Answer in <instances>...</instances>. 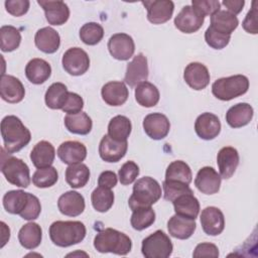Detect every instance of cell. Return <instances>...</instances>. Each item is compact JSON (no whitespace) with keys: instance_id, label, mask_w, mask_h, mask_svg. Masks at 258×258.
Masks as SVG:
<instances>
[{"instance_id":"24","label":"cell","mask_w":258,"mask_h":258,"mask_svg":"<svg viewBox=\"0 0 258 258\" xmlns=\"http://www.w3.org/2000/svg\"><path fill=\"white\" fill-rule=\"evenodd\" d=\"M102 99L109 106H121L123 105L129 96L128 89L123 82L112 81L106 83L101 90Z\"/></svg>"},{"instance_id":"37","label":"cell","mask_w":258,"mask_h":258,"mask_svg":"<svg viewBox=\"0 0 258 258\" xmlns=\"http://www.w3.org/2000/svg\"><path fill=\"white\" fill-rule=\"evenodd\" d=\"M90 169L84 163L69 165L66 169V180L73 188L84 187L90 179Z\"/></svg>"},{"instance_id":"17","label":"cell","mask_w":258,"mask_h":258,"mask_svg":"<svg viewBox=\"0 0 258 258\" xmlns=\"http://www.w3.org/2000/svg\"><path fill=\"white\" fill-rule=\"evenodd\" d=\"M210 73L208 68L198 61L188 63L183 72V80L194 90H204L210 84Z\"/></svg>"},{"instance_id":"35","label":"cell","mask_w":258,"mask_h":258,"mask_svg":"<svg viewBox=\"0 0 258 258\" xmlns=\"http://www.w3.org/2000/svg\"><path fill=\"white\" fill-rule=\"evenodd\" d=\"M159 98V91L153 84L145 81L136 86L135 100L140 106L145 108L154 107L157 105Z\"/></svg>"},{"instance_id":"51","label":"cell","mask_w":258,"mask_h":258,"mask_svg":"<svg viewBox=\"0 0 258 258\" xmlns=\"http://www.w3.org/2000/svg\"><path fill=\"white\" fill-rule=\"evenodd\" d=\"M6 11L13 16H22L28 9L30 2L28 0H6L5 1Z\"/></svg>"},{"instance_id":"30","label":"cell","mask_w":258,"mask_h":258,"mask_svg":"<svg viewBox=\"0 0 258 258\" xmlns=\"http://www.w3.org/2000/svg\"><path fill=\"white\" fill-rule=\"evenodd\" d=\"M177 215L196 220L200 213V203L192 192L183 194L171 202Z\"/></svg>"},{"instance_id":"27","label":"cell","mask_w":258,"mask_h":258,"mask_svg":"<svg viewBox=\"0 0 258 258\" xmlns=\"http://www.w3.org/2000/svg\"><path fill=\"white\" fill-rule=\"evenodd\" d=\"M254 110L248 103H238L226 113V121L232 128H240L249 124L253 118Z\"/></svg>"},{"instance_id":"29","label":"cell","mask_w":258,"mask_h":258,"mask_svg":"<svg viewBox=\"0 0 258 258\" xmlns=\"http://www.w3.org/2000/svg\"><path fill=\"white\" fill-rule=\"evenodd\" d=\"M50 75L51 67L42 58H32L25 67V76L27 80L34 85L43 84L49 79Z\"/></svg>"},{"instance_id":"47","label":"cell","mask_w":258,"mask_h":258,"mask_svg":"<svg viewBox=\"0 0 258 258\" xmlns=\"http://www.w3.org/2000/svg\"><path fill=\"white\" fill-rule=\"evenodd\" d=\"M119 180L121 184L128 185L135 181L139 174V166L132 160L126 161L119 169Z\"/></svg>"},{"instance_id":"52","label":"cell","mask_w":258,"mask_h":258,"mask_svg":"<svg viewBox=\"0 0 258 258\" xmlns=\"http://www.w3.org/2000/svg\"><path fill=\"white\" fill-rule=\"evenodd\" d=\"M83 108H84L83 98L77 93L70 92L67 103L61 110L67 114H77L82 112Z\"/></svg>"},{"instance_id":"54","label":"cell","mask_w":258,"mask_h":258,"mask_svg":"<svg viewBox=\"0 0 258 258\" xmlns=\"http://www.w3.org/2000/svg\"><path fill=\"white\" fill-rule=\"evenodd\" d=\"M117 181H118V178L114 171L105 170L99 175L98 185L111 189L117 184Z\"/></svg>"},{"instance_id":"45","label":"cell","mask_w":258,"mask_h":258,"mask_svg":"<svg viewBox=\"0 0 258 258\" xmlns=\"http://www.w3.org/2000/svg\"><path fill=\"white\" fill-rule=\"evenodd\" d=\"M162 186H163L164 199L169 202H172L177 197H179L183 194L192 192V190L189 188L188 184H185V183L179 182V181L164 180L162 183Z\"/></svg>"},{"instance_id":"13","label":"cell","mask_w":258,"mask_h":258,"mask_svg":"<svg viewBox=\"0 0 258 258\" xmlns=\"http://www.w3.org/2000/svg\"><path fill=\"white\" fill-rule=\"evenodd\" d=\"M143 129L151 139L161 140L167 136L170 123L164 114L150 113L143 120Z\"/></svg>"},{"instance_id":"9","label":"cell","mask_w":258,"mask_h":258,"mask_svg":"<svg viewBox=\"0 0 258 258\" xmlns=\"http://www.w3.org/2000/svg\"><path fill=\"white\" fill-rule=\"evenodd\" d=\"M205 16L190 5H185L174 18L175 27L183 33H194L204 24Z\"/></svg>"},{"instance_id":"56","label":"cell","mask_w":258,"mask_h":258,"mask_svg":"<svg viewBox=\"0 0 258 258\" xmlns=\"http://www.w3.org/2000/svg\"><path fill=\"white\" fill-rule=\"evenodd\" d=\"M1 230H2V243H1V248L8 242L10 238V229L6 226L4 222H1Z\"/></svg>"},{"instance_id":"43","label":"cell","mask_w":258,"mask_h":258,"mask_svg":"<svg viewBox=\"0 0 258 258\" xmlns=\"http://www.w3.org/2000/svg\"><path fill=\"white\" fill-rule=\"evenodd\" d=\"M104 36V28L97 22L85 23L80 29L81 40L88 45L98 44Z\"/></svg>"},{"instance_id":"20","label":"cell","mask_w":258,"mask_h":258,"mask_svg":"<svg viewBox=\"0 0 258 258\" xmlns=\"http://www.w3.org/2000/svg\"><path fill=\"white\" fill-rule=\"evenodd\" d=\"M37 3L44 10L45 18L49 24L62 25L69 20L70 9L63 1L38 0Z\"/></svg>"},{"instance_id":"50","label":"cell","mask_w":258,"mask_h":258,"mask_svg":"<svg viewBox=\"0 0 258 258\" xmlns=\"http://www.w3.org/2000/svg\"><path fill=\"white\" fill-rule=\"evenodd\" d=\"M257 1L254 0L252 2V8L248 11L245 19L242 22V26L245 31L252 34L258 33V20H257Z\"/></svg>"},{"instance_id":"44","label":"cell","mask_w":258,"mask_h":258,"mask_svg":"<svg viewBox=\"0 0 258 258\" xmlns=\"http://www.w3.org/2000/svg\"><path fill=\"white\" fill-rule=\"evenodd\" d=\"M58 179L57 170L53 166L37 168L32 175V183L39 188H46L54 185Z\"/></svg>"},{"instance_id":"38","label":"cell","mask_w":258,"mask_h":258,"mask_svg":"<svg viewBox=\"0 0 258 258\" xmlns=\"http://www.w3.org/2000/svg\"><path fill=\"white\" fill-rule=\"evenodd\" d=\"M132 130L129 118L123 115L113 117L108 124V135L117 141H127Z\"/></svg>"},{"instance_id":"8","label":"cell","mask_w":258,"mask_h":258,"mask_svg":"<svg viewBox=\"0 0 258 258\" xmlns=\"http://www.w3.org/2000/svg\"><path fill=\"white\" fill-rule=\"evenodd\" d=\"M62 68L72 76H82L90 68V57L81 47H71L62 55Z\"/></svg>"},{"instance_id":"4","label":"cell","mask_w":258,"mask_h":258,"mask_svg":"<svg viewBox=\"0 0 258 258\" xmlns=\"http://www.w3.org/2000/svg\"><path fill=\"white\" fill-rule=\"evenodd\" d=\"M161 198V186L150 176L137 179L133 185V192L129 198V208L134 211L141 207H151Z\"/></svg>"},{"instance_id":"42","label":"cell","mask_w":258,"mask_h":258,"mask_svg":"<svg viewBox=\"0 0 258 258\" xmlns=\"http://www.w3.org/2000/svg\"><path fill=\"white\" fill-rule=\"evenodd\" d=\"M155 222V212L151 207H141L132 211L130 223L134 230L142 231Z\"/></svg>"},{"instance_id":"5","label":"cell","mask_w":258,"mask_h":258,"mask_svg":"<svg viewBox=\"0 0 258 258\" xmlns=\"http://www.w3.org/2000/svg\"><path fill=\"white\" fill-rule=\"evenodd\" d=\"M0 168L9 183L19 187H28L30 183L28 165L22 159L10 155L3 147L1 148Z\"/></svg>"},{"instance_id":"26","label":"cell","mask_w":258,"mask_h":258,"mask_svg":"<svg viewBox=\"0 0 258 258\" xmlns=\"http://www.w3.org/2000/svg\"><path fill=\"white\" fill-rule=\"evenodd\" d=\"M34 42L40 51L44 53H54L60 45V36L52 27H42L36 31Z\"/></svg>"},{"instance_id":"22","label":"cell","mask_w":258,"mask_h":258,"mask_svg":"<svg viewBox=\"0 0 258 258\" xmlns=\"http://www.w3.org/2000/svg\"><path fill=\"white\" fill-rule=\"evenodd\" d=\"M84 197L76 191L69 190L62 194L57 200V208L59 212L68 217H78L85 210Z\"/></svg>"},{"instance_id":"23","label":"cell","mask_w":258,"mask_h":258,"mask_svg":"<svg viewBox=\"0 0 258 258\" xmlns=\"http://www.w3.org/2000/svg\"><path fill=\"white\" fill-rule=\"evenodd\" d=\"M239 153L232 146H225L220 149L217 155V164L222 178L228 179L235 173L239 165Z\"/></svg>"},{"instance_id":"3","label":"cell","mask_w":258,"mask_h":258,"mask_svg":"<svg viewBox=\"0 0 258 258\" xmlns=\"http://www.w3.org/2000/svg\"><path fill=\"white\" fill-rule=\"evenodd\" d=\"M94 247L100 253L127 255L131 251L132 241L126 234L112 228H106L95 236Z\"/></svg>"},{"instance_id":"32","label":"cell","mask_w":258,"mask_h":258,"mask_svg":"<svg viewBox=\"0 0 258 258\" xmlns=\"http://www.w3.org/2000/svg\"><path fill=\"white\" fill-rule=\"evenodd\" d=\"M29 201V192L21 189L9 190L3 197V207L7 213L20 215L26 208Z\"/></svg>"},{"instance_id":"25","label":"cell","mask_w":258,"mask_h":258,"mask_svg":"<svg viewBox=\"0 0 258 258\" xmlns=\"http://www.w3.org/2000/svg\"><path fill=\"white\" fill-rule=\"evenodd\" d=\"M197 224L194 219L180 215H173L167 222V230L170 236L179 240H185L191 237Z\"/></svg>"},{"instance_id":"34","label":"cell","mask_w":258,"mask_h":258,"mask_svg":"<svg viewBox=\"0 0 258 258\" xmlns=\"http://www.w3.org/2000/svg\"><path fill=\"white\" fill-rule=\"evenodd\" d=\"M64 126L69 132L79 135H87L93 127L92 119L85 112L77 114H67L64 117Z\"/></svg>"},{"instance_id":"53","label":"cell","mask_w":258,"mask_h":258,"mask_svg":"<svg viewBox=\"0 0 258 258\" xmlns=\"http://www.w3.org/2000/svg\"><path fill=\"white\" fill-rule=\"evenodd\" d=\"M194 257H218L219 249L213 243H200L192 253Z\"/></svg>"},{"instance_id":"33","label":"cell","mask_w":258,"mask_h":258,"mask_svg":"<svg viewBox=\"0 0 258 258\" xmlns=\"http://www.w3.org/2000/svg\"><path fill=\"white\" fill-rule=\"evenodd\" d=\"M239 20L236 15L226 10H219L211 15V27L215 30L231 35L232 32L238 27Z\"/></svg>"},{"instance_id":"6","label":"cell","mask_w":258,"mask_h":258,"mask_svg":"<svg viewBox=\"0 0 258 258\" xmlns=\"http://www.w3.org/2000/svg\"><path fill=\"white\" fill-rule=\"evenodd\" d=\"M249 80L244 75H234L218 79L212 85L213 95L222 101H230L247 93Z\"/></svg>"},{"instance_id":"14","label":"cell","mask_w":258,"mask_h":258,"mask_svg":"<svg viewBox=\"0 0 258 258\" xmlns=\"http://www.w3.org/2000/svg\"><path fill=\"white\" fill-rule=\"evenodd\" d=\"M203 231L209 236L220 235L225 228V218L222 211L217 207H207L201 214Z\"/></svg>"},{"instance_id":"18","label":"cell","mask_w":258,"mask_h":258,"mask_svg":"<svg viewBox=\"0 0 258 258\" xmlns=\"http://www.w3.org/2000/svg\"><path fill=\"white\" fill-rule=\"evenodd\" d=\"M0 95L7 103L16 104L23 100L25 89L19 79L2 74L0 80Z\"/></svg>"},{"instance_id":"10","label":"cell","mask_w":258,"mask_h":258,"mask_svg":"<svg viewBox=\"0 0 258 258\" xmlns=\"http://www.w3.org/2000/svg\"><path fill=\"white\" fill-rule=\"evenodd\" d=\"M110 54L118 60H128L133 56L135 43L133 38L127 33H115L108 40Z\"/></svg>"},{"instance_id":"36","label":"cell","mask_w":258,"mask_h":258,"mask_svg":"<svg viewBox=\"0 0 258 258\" xmlns=\"http://www.w3.org/2000/svg\"><path fill=\"white\" fill-rule=\"evenodd\" d=\"M69 91L64 84L53 83L51 84L45 92L44 101L48 108L53 110L62 109L67 103L69 97Z\"/></svg>"},{"instance_id":"31","label":"cell","mask_w":258,"mask_h":258,"mask_svg":"<svg viewBox=\"0 0 258 258\" xmlns=\"http://www.w3.org/2000/svg\"><path fill=\"white\" fill-rule=\"evenodd\" d=\"M42 239L41 227L34 222H29L23 225L18 232V240L22 247L27 250L37 248Z\"/></svg>"},{"instance_id":"28","label":"cell","mask_w":258,"mask_h":258,"mask_svg":"<svg viewBox=\"0 0 258 258\" xmlns=\"http://www.w3.org/2000/svg\"><path fill=\"white\" fill-rule=\"evenodd\" d=\"M55 157L53 145L45 140L37 142L30 152V159L36 168L51 166Z\"/></svg>"},{"instance_id":"1","label":"cell","mask_w":258,"mask_h":258,"mask_svg":"<svg viewBox=\"0 0 258 258\" xmlns=\"http://www.w3.org/2000/svg\"><path fill=\"white\" fill-rule=\"evenodd\" d=\"M1 136L3 148L8 153H15L25 147L31 139L30 131L23 125L22 121L14 116H5L1 121Z\"/></svg>"},{"instance_id":"16","label":"cell","mask_w":258,"mask_h":258,"mask_svg":"<svg viewBox=\"0 0 258 258\" xmlns=\"http://www.w3.org/2000/svg\"><path fill=\"white\" fill-rule=\"evenodd\" d=\"M221 180V175L214 167L204 166L197 173L195 185L202 194L214 195L220 190Z\"/></svg>"},{"instance_id":"21","label":"cell","mask_w":258,"mask_h":258,"mask_svg":"<svg viewBox=\"0 0 258 258\" xmlns=\"http://www.w3.org/2000/svg\"><path fill=\"white\" fill-rule=\"evenodd\" d=\"M57 156L59 159L69 165L81 163L87 157V148L86 146L75 140H69L62 142L57 148Z\"/></svg>"},{"instance_id":"11","label":"cell","mask_w":258,"mask_h":258,"mask_svg":"<svg viewBox=\"0 0 258 258\" xmlns=\"http://www.w3.org/2000/svg\"><path fill=\"white\" fill-rule=\"evenodd\" d=\"M149 75L147 58L143 53H138L127 64L124 82L129 87L134 88L142 82L147 81Z\"/></svg>"},{"instance_id":"7","label":"cell","mask_w":258,"mask_h":258,"mask_svg":"<svg viewBox=\"0 0 258 258\" xmlns=\"http://www.w3.org/2000/svg\"><path fill=\"white\" fill-rule=\"evenodd\" d=\"M173 245L169 237L157 230L142 240L141 252L146 258H167L171 255Z\"/></svg>"},{"instance_id":"2","label":"cell","mask_w":258,"mask_h":258,"mask_svg":"<svg viewBox=\"0 0 258 258\" xmlns=\"http://www.w3.org/2000/svg\"><path fill=\"white\" fill-rule=\"evenodd\" d=\"M86 226L80 221H56L49 226V238L58 247H70L86 237Z\"/></svg>"},{"instance_id":"48","label":"cell","mask_w":258,"mask_h":258,"mask_svg":"<svg viewBox=\"0 0 258 258\" xmlns=\"http://www.w3.org/2000/svg\"><path fill=\"white\" fill-rule=\"evenodd\" d=\"M41 212V205L37 197L29 194V201L25 210L19 215L22 219L26 221H33L37 219Z\"/></svg>"},{"instance_id":"12","label":"cell","mask_w":258,"mask_h":258,"mask_svg":"<svg viewBox=\"0 0 258 258\" xmlns=\"http://www.w3.org/2000/svg\"><path fill=\"white\" fill-rule=\"evenodd\" d=\"M142 4L147 10V19L153 24L167 22L173 13L174 4L170 0L143 1Z\"/></svg>"},{"instance_id":"40","label":"cell","mask_w":258,"mask_h":258,"mask_svg":"<svg viewBox=\"0 0 258 258\" xmlns=\"http://www.w3.org/2000/svg\"><path fill=\"white\" fill-rule=\"evenodd\" d=\"M21 42L20 31L11 25H3L0 28V47L4 52H10L19 47Z\"/></svg>"},{"instance_id":"15","label":"cell","mask_w":258,"mask_h":258,"mask_svg":"<svg viewBox=\"0 0 258 258\" xmlns=\"http://www.w3.org/2000/svg\"><path fill=\"white\" fill-rule=\"evenodd\" d=\"M128 148L127 141H117L112 139L108 134L104 135L99 144L100 157L107 162H117L121 160Z\"/></svg>"},{"instance_id":"41","label":"cell","mask_w":258,"mask_h":258,"mask_svg":"<svg viewBox=\"0 0 258 258\" xmlns=\"http://www.w3.org/2000/svg\"><path fill=\"white\" fill-rule=\"evenodd\" d=\"M114 199L113 191L110 188L102 186L96 187L91 195L93 208L100 213L108 212L114 204Z\"/></svg>"},{"instance_id":"46","label":"cell","mask_w":258,"mask_h":258,"mask_svg":"<svg viewBox=\"0 0 258 258\" xmlns=\"http://www.w3.org/2000/svg\"><path fill=\"white\" fill-rule=\"evenodd\" d=\"M231 35L221 33L209 26L205 32V40L209 46L214 49H222L230 42Z\"/></svg>"},{"instance_id":"19","label":"cell","mask_w":258,"mask_h":258,"mask_svg":"<svg viewBox=\"0 0 258 258\" xmlns=\"http://www.w3.org/2000/svg\"><path fill=\"white\" fill-rule=\"evenodd\" d=\"M195 131L200 138L204 140H213L221 132L220 119L213 113H203L195 122Z\"/></svg>"},{"instance_id":"39","label":"cell","mask_w":258,"mask_h":258,"mask_svg":"<svg viewBox=\"0 0 258 258\" xmlns=\"http://www.w3.org/2000/svg\"><path fill=\"white\" fill-rule=\"evenodd\" d=\"M192 179L191 169L187 163L182 160H175L169 163L165 171V179L169 181H179L189 184Z\"/></svg>"},{"instance_id":"49","label":"cell","mask_w":258,"mask_h":258,"mask_svg":"<svg viewBox=\"0 0 258 258\" xmlns=\"http://www.w3.org/2000/svg\"><path fill=\"white\" fill-rule=\"evenodd\" d=\"M191 6L198 9L204 16H208L219 11L221 3L217 0H192Z\"/></svg>"},{"instance_id":"55","label":"cell","mask_w":258,"mask_h":258,"mask_svg":"<svg viewBox=\"0 0 258 258\" xmlns=\"http://www.w3.org/2000/svg\"><path fill=\"white\" fill-rule=\"evenodd\" d=\"M222 4L228 9V11L234 15L239 14L245 5L244 0H224Z\"/></svg>"}]
</instances>
